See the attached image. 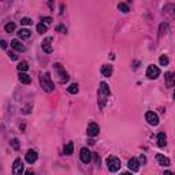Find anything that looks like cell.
I'll return each instance as SVG.
<instances>
[{
	"mask_svg": "<svg viewBox=\"0 0 175 175\" xmlns=\"http://www.w3.org/2000/svg\"><path fill=\"white\" fill-rule=\"evenodd\" d=\"M110 95H111V92H110L108 85L106 82H101L100 84V88H99V106H100V108H104Z\"/></svg>",
	"mask_w": 175,
	"mask_h": 175,
	"instance_id": "cell-1",
	"label": "cell"
},
{
	"mask_svg": "<svg viewBox=\"0 0 175 175\" xmlns=\"http://www.w3.org/2000/svg\"><path fill=\"white\" fill-rule=\"evenodd\" d=\"M41 88L48 93L54 92L55 85H54V82H52V80H51L49 73H45V74H43L41 75Z\"/></svg>",
	"mask_w": 175,
	"mask_h": 175,
	"instance_id": "cell-2",
	"label": "cell"
},
{
	"mask_svg": "<svg viewBox=\"0 0 175 175\" xmlns=\"http://www.w3.org/2000/svg\"><path fill=\"white\" fill-rule=\"evenodd\" d=\"M54 69H55V73H56V75L59 77V81H60L62 84H64L66 81H69V74L66 73L64 67H63L60 63H55L54 64Z\"/></svg>",
	"mask_w": 175,
	"mask_h": 175,
	"instance_id": "cell-3",
	"label": "cell"
},
{
	"mask_svg": "<svg viewBox=\"0 0 175 175\" xmlns=\"http://www.w3.org/2000/svg\"><path fill=\"white\" fill-rule=\"evenodd\" d=\"M121 160L118 157H115V156H110V157H107V167H108V170L111 172H116V171L121 170Z\"/></svg>",
	"mask_w": 175,
	"mask_h": 175,
	"instance_id": "cell-4",
	"label": "cell"
},
{
	"mask_svg": "<svg viewBox=\"0 0 175 175\" xmlns=\"http://www.w3.org/2000/svg\"><path fill=\"white\" fill-rule=\"evenodd\" d=\"M160 75V69L157 66H153V64H151V66H148V69H147V77L149 78V80H156V78H159Z\"/></svg>",
	"mask_w": 175,
	"mask_h": 175,
	"instance_id": "cell-5",
	"label": "cell"
},
{
	"mask_svg": "<svg viewBox=\"0 0 175 175\" xmlns=\"http://www.w3.org/2000/svg\"><path fill=\"white\" fill-rule=\"evenodd\" d=\"M145 119H147V122L151 126H157L159 125V116H157L156 112H153V111H148V112L145 114Z\"/></svg>",
	"mask_w": 175,
	"mask_h": 175,
	"instance_id": "cell-6",
	"label": "cell"
},
{
	"mask_svg": "<svg viewBox=\"0 0 175 175\" xmlns=\"http://www.w3.org/2000/svg\"><path fill=\"white\" fill-rule=\"evenodd\" d=\"M25 171V167H23V163H22L21 159H15L13 164V175H22Z\"/></svg>",
	"mask_w": 175,
	"mask_h": 175,
	"instance_id": "cell-7",
	"label": "cell"
},
{
	"mask_svg": "<svg viewBox=\"0 0 175 175\" xmlns=\"http://www.w3.org/2000/svg\"><path fill=\"white\" fill-rule=\"evenodd\" d=\"M86 133H88V136H89V137H96V136H99V133H100L99 125H97V123H95V122H90V123L88 125Z\"/></svg>",
	"mask_w": 175,
	"mask_h": 175,
	"instance_id": "cell-8",
	"label": "cell"
},
{
	"mask_svg": "<svg viewBox=\"0 0 175 175\" xmlns=\"http://www.w3.org/2000/svg\"><path fill=\"white\" fill-rule=\"evenodd\" d=\"M41 47L45 54H52L54 52V48H52V37H45L41 43Z\"/></svg>",
	"mask_w": 175,
	"mask_h": 175,
	"instance_id": "cell-9",
	"label": "cell"
},
{
	"mask_svg": "<svg viewBox=\"0 0 175 175\" xmlns=\"http://www.w3.org/2000/svg\"><path fill=\"white\" fill-rule=\"evenodd\" d=\"M80 157H81V162L85 163V164L90 163V159H92L90 151H89L88 148H82V149H81V152H80Z\"/></svg>",
	"mask_w": 175,
	"mask_h": 175,
	"instance_id": "cell-10",
	"label": "cell"
},
{
	"mask_svg": "<svg viewBox=\"0 0 175 175\" xmlns=\"http://www.w3.org/2000/svg\"><path fill=\"white\" fill-rule=\"evenodd\" d=\"M127 167H129V170L131 171V172H137V171L140 170V162L136 157H131L129 160V163H127Z\"/></svg>",
	"mask_w": 175,
	"mask_h": 175,
	"instance_id": "cell-11",
	"label": "cell"
},
{
	"mask_svg": "<svg viewBox=\"0 0 175 175\" xmlns=\"http://www.w3.org/2000/svg\"><path fill=\"white\" fill-rule=\"evenodd\" d=\"M156 162H157L160 166H163V167H168V166L171 164L170 159L166 157V156L162 155V153H157V155H156Z\"/></svg>",
	"mask_w": 175,
	"mask_h": 175,
	"instance_id": "cell-12",
	"label": "cell"
},
{
	"mask_svg": "<svg viewBox=\"0 0 175 175\" xmlns=\"http://www.w3.org/2000/svg\"><path fill=\"white\" fill-rule=\"evenodd\" d=\"M37 157H39V155H37V152L33 151V149H29L28 153H26V156H25L26 162H28L29 164H33V163H34L36 160H37Z\"/></svg>",
	"mask_w": 175,
	"mask_h": 175,
	"instance_id": "cell-13",
	"label": "cell"
},
{
	"mask_svg": "<svg viewBox=\"0 0 175 175\" xmlns=\"http://www.w3.org/2000/svg\"><path fill=\"white\" fill-rule=\"evenodd\" d=\"M112 71H114V69H112L111 64H103L101 70H100V73H101L103 77H106V78H110L111 75H112Z\"/></svg>",
	"mask_w": 175,
	"mask_h": 175,
	"instance_id": "cell-14",
	"label": "cell"
},
{
	"mask_svg": "<svg viewBox=\"0 0 175 175\" xmlns=\"http://www.w3.org/2000/svg\"><path fill=\"white\" fill-rule=\"evenodd\" d=\"M164 78H166V85H167L168 88L175 86V74H174V73H171V71L166 73Z\"/></svg>",
	"mask_w": 175,
	"mask_h": 175,
	"instance_id": "cell-15",
	"label": "cell"
},
{
	"mask_svg": "<svg viewBox=\"0 0 175 175\" xmlns=\"http://www.w3.org/2000/svg\"><path fill=\"white\" fill-rule=\"evenodd\" d=\"M18 37L22 40H28V39H30V34H32V32L29 30V29H21V30H18Z\"/></svg>",
	"mask_w": 175,
	"mask_h": 175,
	"instance_id": "cell-16",
	"label": "cell"
},
{
	"mask_svg": "<svg viewBox=\"0 0 175 175\" xmlns=\"http://www.w3.org/2000/svg\"><path fill=\"white\" fill-rule=\"evenodd\" d=\"M11 47H13L15 51H18V52H23L25 51V45L19 41V40H13V41H11Z\"/></svg>",
	"mask_w": 175,
	"mask_h": 175,
	"instance_id": "cell-17",
	"label": "cell"
},
{
	"mask_svg": "<svg viewBox=\"0 0 175 175\" xmlns=\"http://www.w3.org/2000/svg\"><path fill=\"white\" fill-rule=\"evenodd\" d=\"M157 145L160 148H164L167 145V138H166V134L164 133H159L157 134Z\"/></svg>",
	"mask_w": 175,
	"mask_h": 175,
	"instance_id": "cell-18",
	"label": "cell"
},
{
	"mask_svg": "<svg viewBox=\"0 0 175 175\" xmlns=\"http://www.w3.org/2000/svg\"><path fill=\"white\" fill-rule=\"evenodd\" d=\"M19 81L22 84H25V85H29L32 82V78L29 77L26 73H19Z\"/></svg>",
	"mask_w": 175,
	"mask_h": 175,
	"instance_id": "cell-19",
	"label": "cell"
},
{
	"mask_svg": "<svg viewBox=\"0 0 175 175\" xmlns=\"http://www.w3.org/2000/svg\"><path fill=\"white\" fill-rule=\"evenodd\" d=\"M78 90H80V86H78V84H71L69 88H67V92L71 93V95H77Z\"/></svg>",
	"mask_w": 175,
	"mask_h": 175,
	"instance_id": "cell-20",
	"label": "cell"
},
{
	"mask_svg": "<svg viewBox=\"0 0 175 175\" xmlns=\"http://www.w3.org/2000/svg\"><path fill=\"white\" fill-rule=\"evenodd\" d=\"M63 152H64V155H71L73 152H74V144L73 142H69L64 147V151H63Z\"/></svg>",
	"mask_w": 175,
	"mask_h": 175,
	"instance_id": "cell-21",
	"label": "cell"
},
{
	"mask_svg": "<svg viewBox=\"0 0 175 175\" xmlns=\"http://www.w3.org/2000/svg\"><path fill=\"white\" fill-rule=\"evenodd\" d=\"M4 29H6L7 33H13L14 30H15V23H14V22H8V23L4 26Z\"/></svg>",
	"mask_w": 175,
	"mask_h": 175,
	"instance_id": "cell-22",
	"label": "cell"
},
{
	"mask_svg": "<svg viewBox=\"0 0 175 175\" xmlns=\"http://www.w3.org/2000/svg\"><path fill=\"white\" fill-rule=\"evenodd\" d=\"M159 63H160V66H167L170 63V59L168 56H166V55H162L159 59Z\"/></svg>",
	"mask_w": 175,
	"mask_h": 175,
	"instance_id": "cell-23",
	"label": "cell"
},
{
	"mask_svg": "<svg viewBox=\"0 0 175 175\" xmlns=\"http://www.w3.org/2000/svg\"><path fill=\"white\" fill-rule=\"evenodd\" d=\"M29 69V64L26 62H21L19 64H18V70H19V73H23V71H26V70Z\"/></svg>",
	"mask_w": 175,
	"mask_h": 175,
	"instance_id": "cell-24",
	"label": "cell"
},
{
	"mask_svg": "<svg viewBox=\"0 0 175 175\" xmlns=\"http://www.w3.org/2000/svg\"><path fill=\"white\" fill-rule=\"evenodd\" d=\"M118 8L121 10L122 13H125V14H126V13H129V11H130V10H129V6L126 4V3H119V4H118Z\"/></svg>",
	"mask_w": 175,
	"mask_h": 175,
	"instance_id": "cell-25",
	"label": "cell"
},
{
	"mask_svg": "<svg viewBox=\"0 0 175 175\" xmlns=\"http://www.w3.org/2000/svg\"><path fill=\"white\" fill-rule=\"evenodd\" d=\"M21 25H22V26H29V25H33V21L30 19V18L25 17V18H22V19H21Z\"/></svg>",
	"mask_w": 175,
	"mask_h": 175,
	"instance_id": "cell-26",
	"label": "cell"
},
{
	"mask_svg": "<svg viewBox=\"0 0 175 175\" xmlns=\"http://www.w3.org/2000/svg\"><path fill=\"white\" fill-rule=\"evenodd\" d=\"M47 30H48L47 25H44V23H39V25H37V32H39V33H45Z\"/></svg>",
	"mask_w": 175,
	"mask_h": 175,
	"instance_id": "cell-27",
	"label": "cell"
},
{
	"mask_svg": "<svg viewBox=\"0 0 175 175\" xmlns=\"http://www.w3.org/2000/svg\"><path fill=\"white\" fill-rule=\"evenodd\" d=\"M55 30L56 32H60V33H67V29H66V26L64 25H56L55 26Z\"/></svg>",
	"mask_w": 175,
	"mask_h": 175,
	"instance_id": "cell-28",
	"label": "cell"
},
{
	"mask_svg": "<svg viewBox=\"0 0 175 175\" xmlns=\"http://www.w3.org/2000/svg\"><path fill=\"white\" fill-rule=\"evenodd\" d=\"M11 145H13V148H14V149H19V141H18L17 138H13V140H11Z\"/></svg>",
	"mask_w": 175,
	"mask_h": 175,
	"instance_id": "cell-29",
	"label": "cell"
},
{
	"mask_svg": "<svg viewBox=\"0 0 175 175\" xmlns=\"http://www.w3.org/2000/svg\"><path fill=\"white\" fill-rule=\"evenodd\" d=\"M41 22H43V23H44V22H45V23H51V22H52V18H51V17H43V18H41Z\"/></svg>",
	"mask_w": 175,
	"mask_h": 175,
	"instance_id": "cell-30",
	"label": "cell"
},
{
	"mask_svg": "<svg viewBox=\"0 0 175 175\" xmlns=\"http://www.w3.org/2000/svg\"><path fill=\"white\" fill-rule=\"evenodd\" d=\"M8 56L11 58V60H17V59H18V56H17L15 54H14V52H10V54H8Z\"/></svg>",
	"mask_w": 175,
	"mask_h": 175,
	"instance_id": "cell-31",
	"label": "cell"
},
{
	"mask_svg": "<svg viewBox=\"0 0 175 175\" xmlns=\"http://www.w3.org/2000/svg\"><path fill=\"white\" fill-rule=\"evenodd\" d=\"M0 44H2V48H3V49H6V48H7V43L4 41V40H2V41H0Z\"/></svg>",
	"mask_w": 175,
	"mask_h": 175,
	"instance_id": "cell-32",
	"label": "cell"
},
{
	"mask_svg": "<svg viewBox=\"0 0 175 175\" xmlns=\"http://www.w3.org/2000/svg\"><path fill=\"white\" fill-rule=\"evenodd\" d=\"M140 160H141V163H142V164H144V163H147V159H145V156H142V155H141Z\"/></svg>",
	"mask_w": 175,
	"mask_h": 175,
	"instance_id": "cell-33",
	"label": "cell"
},
{
	"mask_svg": "<svg viewBox=\"0 0 175 175\" xmlns=\"http://www.w3.org/2000/svg\"><path fill=\"white\" fill-rule=\"evenodd\" d=\"M25 175H33V171H32V170H28V171H25Z\"/></svg>",
	"mask_w": 175,
	"mask_h": 175,
	"instance_id": "cell-34",
	"label": "cell"
},
{
	"mask_svg": "<svg viewBox=\"0 0 175 175\" xmlns=\"http://www.w3.org/2000/svg\"><path fill=\"white\" fill-rule=\"evenodd\" d=\"M163 175H174V172L172 171H164V174Z\"/></svg>",
	"mask_w": 175,
	"mask_h": 175,
	"instance_id": "cell-35",
	"label": "cell"
},
{
	"mask_svg": "<svg viewBox=\"0 0 175 175\" xmlns=\"http://www.w3.org/2000/svg\"><path fill=\"white\" fill-rule=\"evenodd\" d=\"M121 175H131V172H122Z\"/></svg>",
	"mask_w": 175,
	"mask_h": 175,
	"instance_id": "cell-36",
	"label": "cell"
},
{
	"mask_svg": "<svg viewBox=\"0 0 175 175\" xmlns=\"http://www.w3.org/2000/svg\"><path fill=\"white\" fill-rule=\"evenodd\" d=\"M174 99H175V90H174Z\"/></svg>",
	"mask_w": 175,
	"mask_h": 175,
	"instance_id": "cell-37",
	"label": "cell"
}]
</instances>
